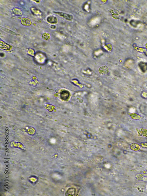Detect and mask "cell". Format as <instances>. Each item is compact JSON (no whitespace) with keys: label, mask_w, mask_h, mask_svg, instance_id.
I'll return each mask as SVG.
<instances>
[{"label":"cell","mask_w":147,"mask_h":196,"mask_svg":"<svg viewBox=\"0 0 147 196\" xmlns=\"http://www.w3.org/2000/svg\"><path fill=\"white\" fill-rule=\"evenodd\" d=\"M42 38L45 40H49L51 38L50 35L48 33L45 32L42 35Z\"/></svg>","instance_id":"3957f363"},{"label":"cell","mask_w":147,"mask_h":196,"mask_svg":"<svg viewBox=\"0 0 147 196\" xmlns=\"http://www.w3.org/2000/svg\"><path fill=\"white\" fill-rule=\"evenodd\" d=\"M21 24L24 26H29L32 24L31 19L29 18L24 17L21 18L20 20Z\"/></svg>","instance_id":"6da1fadb"},{"label":"cell","mask_w":147,"mask_h":196,"mask_svg":"<svg viewBox=\"0 0 147 196\" xmlns=\"http://www.w3.org/2000/svg\"><path fill=\"white\" fill-rule=\"evenodd\" d=\"M108 71V68L107 66H106L101 67L99 70V72L102 74H104L107 73Z\"/></svg>","instance_id":"7a4b0ae2"}]
</instances>
